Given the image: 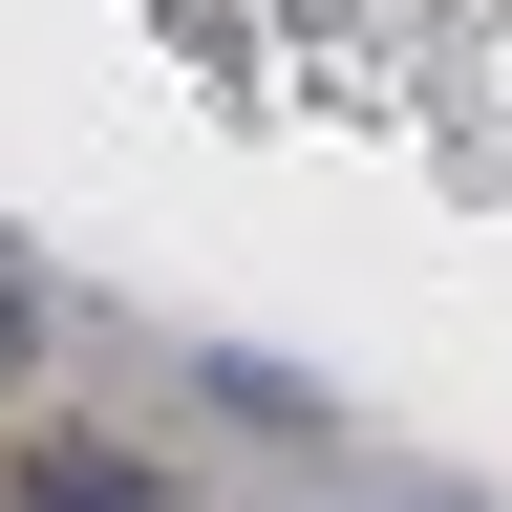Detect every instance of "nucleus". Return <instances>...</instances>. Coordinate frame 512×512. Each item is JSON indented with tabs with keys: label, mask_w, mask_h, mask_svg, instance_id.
Here are the masks:
<instances>
[{
	"label": "nucleus",
	"mask_w": 512,
	"mask_h": 512,
	"mask_svg": "<svg viewBox=\"0 0 512 512\" xmlns=\"http://www.w3.org/2000/svg\"><path fill=\"white\" fill-rule=\"evenodd\" d=\"M0 363H22V278H0Z\"/></svg>",
	"instance_id": "f03ea898"
},
{
	"label": "nucleus",
	"mask_w": 512,
	"mask_h": 512,
	"mask_svg": "<svg viewBox=\"0 0 512 512\" xmlns=\"http://www.w3.org/2000/svg\"><path fill=\"white\" fill-rule=\"evenodd\" d=\"M0 512H171V491L128 470V448H86V427H43L22 470H0Z\"/></svg>",
	"instance_id": "f257e3e1"
}]
</instances>
